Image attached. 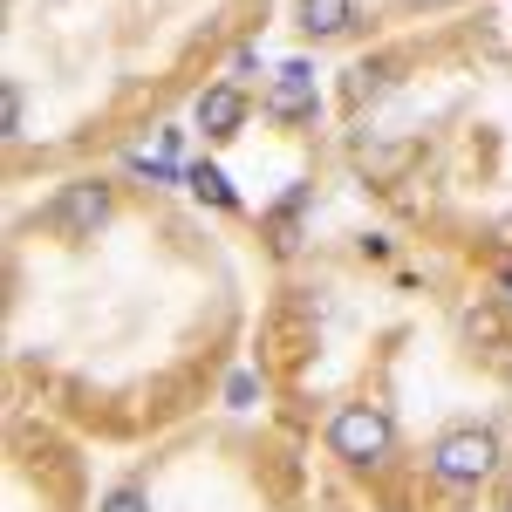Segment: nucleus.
I'll return each instance as SVG.
<instances>
[{"label": "nucleus", "instance_id": "1a4fd4ad", "mask_svg": "<svg viewBox=\"0 0 512 512\" xmlns=\"http://www.w3.org/2000/svg\"><path fill=\"white\" fill-rule=\"evenodd\" d=\"M103 512H151V499H144L137 485H117V492L103 499Z\"/></svg>", "mask_w": 512, "mask_h": 512}, {"label": "nucleus", "instance_id": "39448f33", "mask_svg": "<svg viewBox=\"0 0 512 512\" xmlns=\"http://www.w3.org/2000/svg\"><path fill=\"white\" fill-rule=\"evenodd\" d=\"M246 110H253V103H246V89H239V82H212V89L198 96L192 117H198V130H205V137H239Z\"/></svg>", "mask_w": 512, "mask_h": 512}, {"label": "nucleus", "instance_id": "0eeeda50", "mask_svg": "<svg viewBox=\"0 0 512 512\" xmlns=\"http://www.w3.org/2000/svg\"><path fill=\"white\" fill-rule=\"evenodd\" d=\"M185 185H192L205 205H219V212H239V192L226 185V171H212V164H185Z\"/></svg>", "mask_w": 512, "mask_h": 512}, {"label": "nucleus", "instance_id": "f03ea898", "mask_svg": "<svg viewBox=\"0 0 512 512\" xmlns=\"http://www.w3.org/2000/svg\"><path fill=\"white\" fill-rule=\"evenodd\" d=\"M431 472L444 485H485V478L499 472V437L485 431V424H465V431H444L431 451Z\"/></svg>", "mask_w": 512, "mask_h": 512}, {"label": "nucleus", "instance_id": "423d86ee", "mask_svg": "<svg viewBox=\"0 0 512 512\" xmlns=\"http://www.w3.org/2000/svg\"><path fill=\"white\" fill-rule=\"evenodd\" d=\"M294 21H301V35H349L355 28V0H294Z\"/></svg>", "mask_w": 512, "mask_h": 512}, {"label": "nucleus", "instance_id": "20e7f679", "mask_svg": "<svg viewBox=\"0 0 512 512\" xmlns=\"http://www.w3.org/2000/svg\"><path fill=\"white\" fill-rule=\"evenodd\" d=\"M315 103H321V89H315V69H308V62H287V69L274 76V89H267V117L274 123L315 117Z\"/></svg>", "mask_w": 512, "mask_h": 512}, {"label": "nucleus", "instance_id": "9d476101", "mask_svg": "<svg viewBox=\"0 0 512 512\" xmlns=\"http://www.w3.org/2000/svg\"><path fill=\"white\" fill-rule=\"evenodd\" d=\"M226 396H233L239 410H246V403H253V376H233V383H226Z\"/></svg>", "mask_w": 512, "mask_h": 512}, {"label": "nucleus", "instance_id": "f257e3e1", "mask_svg": "<svg viewBox=\"0 0 512 512\" xmlns=\"http://www.w3.org/2000/svg\"><path fill=\"white\" fill-rule=\"evenodd\" d=\"M390 444H396V424L376 403H342L335 424H328V451H335L342 465H383Z\"/></svg>", "mask_w": 512, "mask_h": 512}, {"label": "nucleus", "instance_id": "9b49d317", "mask_svg": "<svg viewBox=\"0 0 512 512\" xmlns=\"http://www.w3.org/2000/svg\"><path fill=\"white\" fill-rule=\"evenodd\" d=\"M499 512H512V499H506V506H499Z\"/></svg>", "mask_w": 512, "mask_h": 512}, {"label": "nucleus", "instance_id": "7ed1b4c3", "mask_svg": "<svg viewBox=\"0 0 512 512\" xmlns=\"http://www.w3.org/2000/svg\"><path fill=\"white\" fill-rule=\"evenodd\" d=\"M41 219H48V233H62V239H89L103 219H110V185H96V178L62 185V198H55Z\"/></svg>", "mask_w": 512, "mask_h": 512}, {"label": "nucleus", "instance_id": "6e6552de", "mask_svg": "<svg viewBox=\"0 0 512 512\" xmlns=\"http://www.w3.org/2000/svg\"><path fill=\"white\" fill-rule=\"evenodd\" d=\"M0 130L21 137V82H0Z\"/></svg>", "mask_w": 512, "mask_h": 512}]
</instances>
